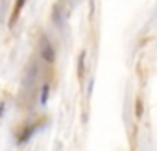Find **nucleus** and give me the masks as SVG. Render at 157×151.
Here are the masks:
<instances>
[{
	"instance_id": "nucleus-1",
	"label": "nucleus",
	"mask_w": 157,
	"mask_h": 151,
	"mask_svg": "<svg viewBox=\"0 0 157 151\" xmlns=\"http://www.w3.org/2000/svg\"><path fill=\"white\" fill-rule=\"evenodd\" d=\"M41 53H43V57H44L48 63H52V61L56 59V52H54V48L50 46V42H48V41H43V46H41Z\"/></svg>"
},
{
	"instance_id": "nucleus-2",
	"label": "nucleus",
	"mask_w": 157,
	"mask_h": 151,
	"mask_svg": "<svg viewBox=\"0 0 157 151\" xmlns=\"http://www.w3.org/2000/svg\"><path fill=\"white\" fill-rule=\"evenodd\" d=\"M24 4H26V0H17V4H15V8H13V17H11V20H10V24H11V26L17 22V19H19L21 9H22V6H24Z\"/></svg>"
},
{
	"instance_id": "nucleus-3",
	"label": "nucleus",
	"mask_w": 157,
	"mask_h": 151,
	"mask_svg": "<svg viewBox=\"0 0 157 151\" xmlns=\"http://www.w3.org/2000/svg\"><path fill=\"white\" fill-rule=\"evenodd\" d=\"M85 76V52L80 53V61H78V78L83 79Z\"/></svg>"
},
{
	"instance_id": "nucleus-4",
	"label": "nucleus",
	"mask_w": 157,
	"mask_h": 151,
	"mask_svg": "<svg viewBox=\"0 0 157 151\" xmlns=\"http://www.w3.org/2000/svg\"><path fill=\"white\" fill-rule=\"evenodd\" d=\"M46 98H48V85L43 87V96H41V103H46Z\"/></svg>"
},
{
	"instance_id": "nucleus-5",
	"label": "nucleus",
	"mask_w": 157,
	"mask_h": 151,
	"mask_svg": "<svg viewBox=\"0 0 157 151\" xmlns=\"http://www.w3.org/2000/svg\"><path fill=\"white\" fill-rule=\"evenodd\" d=\"M140 116H142V101L139 100L137 101V118H140Z\"/></svg>"
}]
</instances>
